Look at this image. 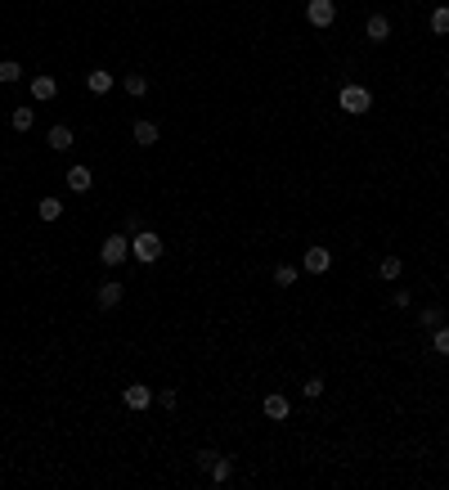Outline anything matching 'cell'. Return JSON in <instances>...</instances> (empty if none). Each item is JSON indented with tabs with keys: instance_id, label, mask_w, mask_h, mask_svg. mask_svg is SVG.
<instances>
[{
	"instance_id": "obj_1",
	"label": "cell",
	"mask_w": 449,
	"mask_h": 490,
	"mask_svg": "<svg viewBox=\"0 0 449 490\" xmlns=\"http://www.w3.org/2000/svg\"><path fill=\"white\" fill-rule=\"evenodd\" d=\"M337 108L350 113V117H359V113L373 108V90H368V85H355V81L341 85V90H337Z\"/></svg>"
},
{
	"instance_id": "obj_2",
	"label": "cell",
	"mask_w": 449,
	"mask_h": 490,
	"mask_svg": "<svg viewBox=\"0 0 449 490\" xmlns=\"http://www.w3.org/2000/svg\"><path fill=\"white\" fill-rule=\"evenodd\" d=\"M130 256H135V261H144V266H153V261L162 256V234H153V229L130 234Z\"/></svg>"
},
{
	"instance_id": "obj_3",
	"label": "cell",
	"mask_w": 449,
	"mask_h": 490,
	"mask_svg": "<svg viewBox=\"0 0 449 490\" xmlns=\"http://www.w3.org/2000/svg\"><path fill=\"white\" fill-rule=\"evenodd\" d=\"M99 261L103 266H121V261H130V234H108L99 243Z\"/></svg>"
},
{
	"instance_id": "obj_4",
	"label": "cell",
	"mask_w": 449,
	"mask_h": 490,
	"mask_svg": "<svg viewBox=\"0 0 449 490\" xmlns=\"http://www.w3.org/2000/svg\"><path fill=\"white\" fill-rule=\"evenodd\" d=\"M332 18H337L332 0H305V23L310 27H332Z\"/></svg>"
},
{
	"instance_id": "obj_5",
	"label": "cell",
	"mask_w": 449,
	"mask_h": 490,
	"mask_svg": "<svg viewBox=\"0 0 449 490\" xmlns=\"http://www.w3.org/2000/svg\"><path fill=\"white\" fill-rule=\"evenodd\" d=\"M261 414L270 418V423H283V418L292 414V400L279 396V391H270V396H261Z\"/></svg>"
},
{
	"instance_id": "obj_6",
	"label": "cell",
	"mask_w": 449,
	"mask_h": 490,
	"mask_svg": "<svg viewBox=\"0 0 449 490\" xmlns=\"http://www.w3.org/2000/svg\"><path fill=\"white\" fill-rule=\"evenodd\" d=\"M301 266H305L310 275H328V270H332V252H328V247H319V243H314V247H305Z\"/></svg>"
},
{
	"instance_id": "obj_7",
	"label": "cell",
	"mask_w": 449,
	"mask_h": 490,
	"mask_svg": "<svg viewBox=\"0 0 449 490\" xmlns=\"http://www.w3.org/2000/svg\"><path fill=\"white\" fill-rule=\"evenodd\" d=\"M121 400H126V409H149L158 396H153V387H149V382H130V387L121 391Z\"/></svg>"
},
{
	"instance_id": "obj_8",
	"label": "cell",
	"mask_w": 449,
	"mask_h": 490,
	"mask_svg": "<svg viewBox=\"0 0 449 490\" xmlns=\"http://www.w3.org/2000/svg\"><path fill=\"white\" fill-rule=\"evenodd\" d=\"M63 185L72 189V194H90V185H94V176H90V167H68V176H63Z\"/></svg>"
},
{
	"instance_id": "obj_9",
	"label": "cell",
	"mask_w": 449,
	"mask_h": 490,
	"mask_svg": "<svg viewBox=\"0 0 449 490\" xmlns=\"http://www.w3.org/2000/svg\"><path fill=\"white\" fill-rule=\"evenodd\" d=\"M364 36H368L373 45L391 41V18H387V14H368V23H364Z\"/></svg>"
},
{
	"instance_id": "obj_10",
	"label": "cell",
	"mask_w": 449,
	"mask_h": 490,
	"mask_svg": "<svg viewBox=\"0 0 449 490\" xmlns=\"http://www.w3.org/2000/svg\"><path fill=\"white\" fill-rule=\"evenodd\" d=\"M54 95H59V81H54L50 72H41V76H32V99H41V104H50Z\"/></svg>"
},
{
	"instance_id": "obj_11",
	"label": "cell",
	"mask_w": 449,
	"mask_h": 490,
	"mask_svg": "<svg viewBox=\"0 0 449 490\" xmlns=\"http://www.w3.org/2000/svg\"><path fill=\"white\" fill-rule=\"evenodd\" d=\"M130 136H135L139 149H153V144L162 140V131H158V122H135V126H130Z\"/></svg>"
},
{
	"instance_id": "obj_12",
	"label": "cell",
	"mask_w": 449,
	"mask_h": 490,
	"mask_svg": "<svg viewBox=\"0 0 449 490\" xmlns=\"http://www.w3.org/2000/svg\"><path fill=\"white\" fill-rule=\"evenodd\" d=\"M121 293H126V288H121L117 279H108V284H99V293H94V302H99L103 311H112V306L121 302Z\"/></svg>"
},
{
	"instance_id": "obj_13",
	"label": "cell",
	"mask_w": 449,
	"mask_h": 490,
	"mask_svg": "<svg viewBox=\"0 0 449 490\" xmlns=\"http://www.w3.org/2000/svg\"><path fill=\"white\" fill-rule=\"evenodd\" d=\"M45 144H50L54 153H68V149H72V126H50V136H45Z\"/></svg>"
},
{
	"instance_id": "obj_14",
	"label": "cell",
	"mask_w": 449,
	"mask_h": 490,
	"mask_svg": "<svg viewBox=\"0 0 449 490\" xmlns=\"http://www.w3.org/2000/svg\"><path fill=\"white\" fill-rule=\"evenodd\" d=\"M85 85H90V95H108L112 90V72H103V68L85 72Z\"/></svg>"
},
{
	"instance_id": "obj_15",
	"label": "cell",
	"mask_w": 449,
	"mask_h": 490,
	"mask_svg": "<svg viewBox=\"0 0 449 490\" xmlns=\"http://www.w3.org/2000/svg\"><path fill=\"white\" fill-rule=\"evenodd\" d=\"M121 85H126L130 99H144V95H149V76L144 72H126V81H121Z\"/></svg>"
},
{
	"instance_id": "obj_16",
	"label": "cell",
	"mask_w": 449,
	"mask_h": 490,
	"mask_svg": "<svg viewBox=\"0 0 449 490\" xmlns=\"http://www.w3.org/2000/svg\"><path fill=\"white\" fill-rule=\"evenodd\" d=\"M378 275H382V279H400V275H405V261H400V256L396 252H391V256H382V266H378Z\"/></svg>"
},
{
	"instance_id": "obj_17",
	"label": "cell",
	"mask_w": 449,
	"mask_h": 490,
	"mask_svg": "<svg viewBox=\"0 0 449 490\" xmlns=\"http://www.w3.org/2000/svg\"><path fill=\"white\" fill-rule=\"evenodd\" d=\"M32 122H36L32 108H14V113H9V126H14L18 136H27V131H32Z\"/></svg>"
},
{
	"instance_id": "obj_18",
	"label": "cell",
	"mask_w": 449,
	"mask_h": 490,
	"mask_svg": "<svg viewBox=\"0 0 449 490\" xmlns=\"http://www.w3.org/2000/svg\"><path fill=\"white\" fill-rule=\"evenodd\" d=\"M229 477H234V459H229V455H221V459L212 464V482H216V486H225Z\"/></svg>"
},
{
	"instance_id": "obj_19",
	"label": "cell",
	"mask_w": 449,
	"mask_h": 490,
	"mask_svg": "<svg viewBox=\"0 0 449 490\" xmlns=\"http://www.w3.org/2000/svg\"><path fill=\"white\" fill-rule=\"evenodd\" d=\"M427 23H432V32H436V36H449V5H436Z\"/></svg>"
},
{
	"instance_id": "obj_20",
	"label": "cell",
	"mask_w": 449,
	"mask_h": 490,
	"mask_svg": "<svg viewBox=\"0 0 449 490\" xmlns=\"http://www.w3.org/2000/svg\"><path fill=\"white\" fill-rule=\"evenodd\" d=\"M36 211H41V220H59V216H63V203H59L54 194H45V198H41V207H36Z\"/></svg>"
},
{
	"instance_id": "obj_21",
	"label": "cell",
	"mask_w": 449,
	"mask_h": 490,
	"mask_svg": "<svg viewBox=\"0 0 449 490\" xmlns=\"http://www.w3.org/2000/svg\"><path fill=\"white\" fill-rule=\"evenodd\" d=\"M418 324H423V329H441V324H445L441 306H423V315H418Z\"/></svg>"
},
{
	"instance_id": "obj_22",
	"label": "cell",
	"mask_w": 449,
	"mask_h": 490,
	"mask_svg": "<svg viewBox=\"0 0 449 490\" xmlns=\"http://www.w3.org/2000/svg\"><path fill=\"white\" fill-rule=\"evenodd\" d=\"M0 81H5V85L23 81V68H18V63H14V59H5V63H0Z\"/></svg>"
},
{
	"instance_id": "obj_23",
	"label": "cell",
	"mask_w": 449,
	"mask_h": 490,
	"mask_svg": "<svg viewBox=\"0 0 449 490\" xmlns=\"http://www.w3.org/2000/svg\"><path fill=\"white\" fill-rule=\"evenodd\" d=\"M432 347H436V355H449V324L432 329Z\"/></svg>"
},
{
	"instance_id": "obj_24",
	"label": "cell",
	"mask_w": 449,
	"mask_h": 490,
	"mask_svg": "<svg viewBox=\"0 0 449 490\" xmlns=\"http://www.w3.org/2000/svg\"><path fill=\"white\" fill-rule=\"evenodd\" d=\"M274 284H279V288H292V284H297V270H292V266H279V270H274Z\"/></svg>"
},
{
	"instance_id": "obj_25",
	"label": "cell",
	"mask_w": 449,
	"mask_h": 490,
	"mask_svg": "<svg viewBox=\"0 0 449 490\" xmlns=\"http://www.w3.org/2000/svg\"><path fill=\"white\" fill-rule=\"evenodd\" d=\"M301 396H305V400H319V396H323V378H305Z\"/></svg>"
},
{
	"instance_id": "obj_26",
	"label": "cell",
	"mask_w": 449,
	"mask_h": 490,
	"mask_svg": "<svg viewBox=\"0 0 449 490\" xmlns=\"http://www.w3.org/2000/svg\"><path fill=\"white\" fill-rule=\"evenodd\" d=\"M216 459H221V455H216V450H198V455H194V464H198V468H207V473H212V464H216Z\"/></svg>"
},
{
	"instance_id": "obj_27",
	"label": "cell",
	"mask_w": 449,
	"mask_h": 490,
	"mask_svg": "<svg viewBox=\"0 0 449 490\" xmlns=\"http://www.w3.org/2000/svg\"><path fill=\"white\" fill-rule=\"evenodd\" d=\"M158 405H162V409H176V405H180V396H176L171 387H162V391H158Z\"/></svg>"
},
{
	"instance_id": "obj_28",
	"label": "cell",
	"mask_w": 449,
	"mask_h": 490,
	"mask_svg": "<svg viewBox=\"0 0 449 490\" xmlns=\"http://www.w3.org/2000/svg\"><path fill=\"white\" fill-rule=\"evenodd\" d=\"M391 302H396V306H400V311H405V306H409V302H414V297H409V288H396V293H391Z\"/></svg>"
}]
</instances>
